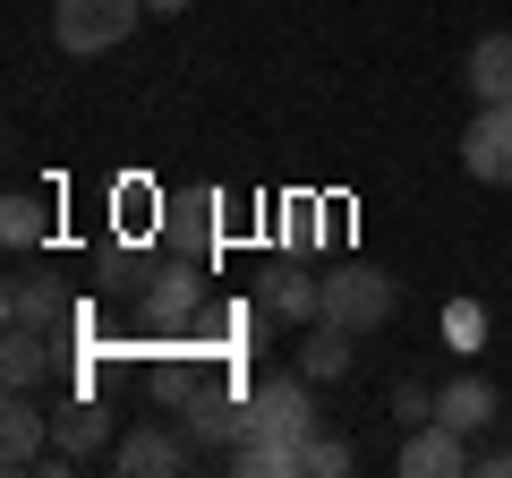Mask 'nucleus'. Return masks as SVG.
<instances>
[{
	"mask_svg": "<svg viewBox=\"0 0 512 478\" xmlns=\"http://www.w3.org/2000/svg\"><path fill=\"white\" fill-rule=\"evenodd\" d=\"M205 316H214V282H205L197 257H163L137 282V325H146L154 342H197Z\"/></svg>",
	"mask_w": 512,
	"mask_h": 478,
	"instance_id": "obj_1",
	"label": "nucleus"
},
{
	"mask_svg": "<svg viewBox=\"0 0 512 478\" xmlns=\"http://www.w3.org/2000/svg\"><path fill=\"white\" fill-rule=\"evenodd\" d=\"M137 18H154L146 0H60L52 9V43L69 60H94V52H120L137 35Z\"/></svg>",
	"mask_w": 512,
	"mask_h": 478,
	"instance_id": "obj_2",
	"label": "nucleus"
},
{
	"mask_svg": "<svg viewBox=\"0 0 512 478\" xmlns=\"http://www.w3.org/2000/svg\"><path fill=\"white\" fill-rule=\"evenodd\" d=\"M393 308H402V282L384 274V265H325V316L333 325H350V333H376V325H393Z\"/></svg>",
	"mask_w": 512,
	"mask_h": 478,
	"instance_id": "obj_3",
	"label": "nucleus"
},
{
	"mask_svg": "<svg viewBox=\"0 0 512 478\" xmlns=\"http://www.w3.org/2000/svg\"><path fill=\"white\" fill-rule=\"evenodd\" d=\"M248 436H282V444H308L316 436V376L282 368V376H256L248 385Z\"/></svg>",
	"mask_w": 512,
	"mask_h": 478,
	"instance_id": "obj_4",
	"label": "nucleus"
},
{
	"mask_svg": "<svg viewBox=\"0 0 512 478\" xmlns=\"http://www.w3.org/2000/svg\"><path fill=\"white\" fill-rule=\"evenodd\" d=\"M197 461L205 453L171 419H146V427H128V436L111 444V470H128V478H180V470H197Z\"/></svg>",
	"mask_w": 512,
	"mask_h": 478,
	"instance_id": "obj_5",
	"label": "nucleus"
},
{
	"mask_svg": "<svg viewBox=\"0 0 512 478\" xmlns=\"http://www.w3.org/2000/svg\"><path fill=\"white\" fill-rule=\"evenodd\" d=\"M0 316L9 325H35V333H52V342H77V299L60 291V282H43V274H9V291H0Z\"/></svg>",
	"mask_w": 512,
	"mask_h": 478,
	"instance_id": "obj_6",
	"label": "nucleus"
},
{
	"mask_svg": "<svg viewBox=\"0 0 512 478\" xmlns=\"http://www.w3.org/2000/svg\"><path fill=\"white\" fill-rule=\"evenodd\" d=\"M163 231V257H197L214 265V239H222V188H188V197H171V214L154 222Z\"/></svg>",
	"mask_w": 512,
	"mask_h": 478,
	"instance_id": "obj_7",
	"label": "nucleus"
},
{
	"mask_svg": "<svg viewBox=\"0 0 512 478\" xmlns=\"http://www.w3.org/2000/svg\"><path fill=\"white\" fill-rule=\"evenodd\" d=\"M461 171L487 188H512V103H478L461 129Z\"/></svg>",
	"mask_w": 512,
	"mask_h": 478,
	"instance_id": "obj_8",
	"label": "nucleus"
},
{
	"mask_svg": "<svg viewBox=\"0 0 512 478\" xmlns=\"http://www.w3.org/2000/svg\"><path fill=\"white\" fill-rule=\"evenodd\" d=\"M393 470H402V478H461V470H478V453H470V436H461V427L427 419V427H402Z\"/></svg>",
	"mask_w": 512,
	"mask_h": 478,
	"instance_id": "obj_9",
	"label": "nucleus"
},
{
	"mask_svg": "<svg viewBox=\"0 0 512 478\" xmlns=\"http://www.w3.org/2000/svg\"><path fill=\"white\" fill-rule=\"evenodd\" d=\"M43 453H52V410L35 402V393H9L0 402V470H43Z\"/></svg>",
	"mask_w": 512,
	"mask_h": 478,
	"instance_id": "obj_10",
	"label": "nucleus"
},
{
	"mask_svg": "<svg viewBox=\"0 0 512 478\" xmlns=\"http://www.w3.org/2000/svg\"><path fill=\"white\" fill-rule=\"evenodd\" d=\"M52 444H60V453H69V461H103V453H111V444H120V436H111V410L94 402L86 385H77L69 402H52Z\"/></svg>",
	"mask_w": 512,
	"mask_h": 478,
	"instance_id": "obj_11",
	"label": "nucleus"
},
{
	"mask_svg": "<svg viewBox=\"0 0 512 478\" xmlns=\"http://www.w3.org/2000/svg\"><path fill=\"white\" fill-rule=\"evenodd\" d=\"M436 419H444V427H461V436L478 444V436H487L495 419H504V393H495V385H487L478 368H461L453 385H436Z\"/></svg>",
	"mask_w": 512,
	"mask_h": 478,
	"instance_id": "obj_12",
	"label": "nucleus"
},
{
	"mask_svg": "<svg viewBox=\"0 0 512 478\" xmlns=\"http://www.w3.org/2000/svg\"><path fill=\"white\" fill-rule=\"evenodd\" d=\"M60 350L69 342H52V333H35V325H9V342H0V385L9 393H43V376L60 368Z\"/></svg>",
	"mask_w": 512,
	"mask_h": 478,
	"instance_id": "obj_13",
	"label": "nucleus"
},
{
	"mask_svg": "<svg viewBox=\"0 0 512 478\" xmlns=\"http://www.w3.org/2000/svg\"><path fill=\"white\" fill-rule=\"evenodd\" d=\"M256 299H265L282 325H316V316H325V274H308V265H265Z\"/></svg>",
	"mask_w": 512,
	"mask_h": 478,
	"instance_id": "obj_14",
	"label": "nucleus"
},
{
	"mask_svg": "<svg viewBox=\"0 0 512 478\" xmlns=\"http://www.w3.org/2000/svg\"><path fill=\"white\" fill-rule=\"evenodd\" d=\"M350 342H359L350 325L316 316V325H299V350H291V368H299V376H316V385H342V376H350V359H359Z\"/></svg>",
	"mask_w": 512,
	"mask_h": 478,
	"instance_id": "obj_15",
	"label": "nucleus"
},
{
	"mask_svg": "<svg viewBox=\"0 0 512 478\" xmlns=\"http://www.w3.org/2000/svg\"><path fill=\"white\" fill-rule=\"evenodd\" d=\"M461 86H470V103H512V35H478L461 60Z\"/></svg>",
	"mask_w": 512,
	"mask_h": 478,
	"instance_id": "obj_16",
	"label": "nucleus"
},
{
	"mask_svg": "<svg viewBox=\"0 0 512 478\" xmlns=\"http://www.w3.org/2000/svg\"><path fill=\"white\" fill-rule=\"evenodd\" d=\"M222 470H239V478H299V444H282V436H239L231 453H222Z\"/></svg>",
	"mask_w": 512,
	"mask_h": 478,
	"instance_id": "obj_17",
	"label": "nucleus"
},
{
	"mask_svg": "<svg viewBox=\"0 0 512 478\" xmlns=\"http://www.w3.org/2000/svg\"><path fill=\"white\" fill-rule=\"evenodd\" d=\"M43 231H52V205H43L35 188H9V197H0V239H9V248H35Z\"/></svg>",
	"mask_w": 512,
	"mask_h": 478,
	"instance_id": "obj_18",
	"label": "nucleus"
},
{
	"mask_svg": "<svg viewBox=\"0 0 512 478\" xmlns=\"http://www.w3.org/2000/svg\"><path fill=\"white\" fill-rule=\"evenodd\" d=\"M350 470H359V453H350L342 436H325V427L299 444V478H350Z\"/></svg>",
	"mask_w": 512,
	"mask_h": 478,
	"instance_id": "obj_19",
	"label": "nucleus"
},
{
	"mask_svg": "<svg viewBox=\"0 0 512 478\" xmlns=\"http://www.w3.org/2000/svg\"><path fill=\"white\" fill-rule=\"evenodd\" d=\"M384 419H393V427H427V419H436V385H419V376H402V385L384 393Z\"/></svg>",
	"mask_w": 512,
	"mask_h": 478,
	"instance_id": "obj_20",
	"label": "nucleus"
},
{
	"mask_svg": "<svg viewBox=\"0 0 512 478\" xmlns=\"http://www.w3.org/2000/svg\"><path fill=\"white\" fill-rule=\"evenodd\" d=\"M444 342L478 350V342H487V308H478V299H453V308H444Z\"/></svg>",
	"mask_w": 512,
	"mask_h": 478,
	"instance_id": "obj_21",
	"label": "nucleus"
},
{
	"mask_svg": "<svg viewBox=\"0 0 512 478\" xmlns=\"http://www.w3.org/2000/svg\"><path fill=\"white\" fill-rule=\"evenodd\" d=\"M478 470H487V478H512V444H487V453H478Z\"/></svg>",
	"mask_w": 512,
	"mask_h": 478,
	"instance_id": "obj_22",
	"label": "nucleus"
},
{
	"mask_svg": "<svg viewBox=\"0 0 512 478\" xmlns=\"http://www.w3.org/2000/svg\"><path fill=\"white\" fill-rule=\"evenodd\" d=\"M154 18H188V9H197V0H146Z\"/></svg>",
	"mask_w": 512,
	"mask_h": 478,
	"instance_id": "obj_23",
	"label": "nucleus"
},
{
	"mask_svg": "<svg viewBox=\"0 0 512 478\" xmlns=\"http://www.w3.org/2000/svg\"><path fill=\"white\" fill-rule=\"evenodd\" d=\"M504 427H512V402H504Z\"/></svg>",
	"mask_w": 512,
	"mask_h": 478,
	"instance_id": "obj_24",
	"label": "nucleus"
}]
</instances>
